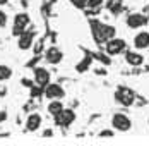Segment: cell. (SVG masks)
<instances>
[{
  "mask_svg": "<svg viewBox=\"0 0 149 146\" xmlns=\"http://www.w3.org/2000/svg\"><path fill=\"white\" fill-rule=\"evenodd\" d=\"M91 28H93V38L96 40V43H104L117 34V29L113 26L103 24L100 21H91Z\"/></svg>",
  "mask_w": 149,
  "mask_h": 146,
  "instance_id": "6da1fadb",
  "label": "cell"
},
{
  "mask_svg": "<svg viewBox=\"0 0 149 146\" xmlns=\"http://www.w3.org/2000/svg\"><path fill=\"white\" fill-rule=\"evenodd\" d=\"M115 100H117L120 105H123V107H130V105H134V102H135V93L130 88L120 86L118 89L115 91Z\"/></svg>",
  "mask_w": 149,
  "mask_h": 146,
  "instance_id": "7a4b0ae2",
  "label": "cell"
},
{
  "mask_svg": "<svg viewBox=\"0 0 149 146\" xmlns=\"http://www.w3.org/2000/svg\"><path fill=\"white\" fill-rule=\"evenodd\" d=\"M127 48V43H125V40H122V38H110L108 41H104V50H106V53L108 55H120L123 50Z\"/></svg>",
  "mask_w": 149,
  "mask_h": 146,
  "instance_id": "3957f363",
  "label": "cell"
},
{
  "mask_svg": "<svg viewBox=\"0 0 149 146\" xmlns=\"http://www.w3.org/2000/svg\"><path fill=\"white\" fill-rule=\"evenodd\" d=\"M111 127L120 132H127V131H130V127H132V120L125 114H115L111 117Z\"/></svg>",
  "mask_w": 149,
  "mask_h": 146,
  "instance_id": "277c9868",
  "label": "cell"
},
{
  "mask_svg": "<svg viewBox=\"0 0 149 146\" xmlns=\"http://www.w3.org/2000/svg\"><path fill=\"white\" fill-rule=\"evenodd\" d=\"M29 22H31L29 14H26V12H19V14H15L14 15V26H12V33H14L15 36H19L24 29H28Z\"/></svg>",
  "mask_w": 149,
  "mask_h": 146,
  "instance_id": "5b68a950",
  "label": "cell"
},
{
  "mask_svg": "<svg viewBox=\"0 0 149 146\" xmlns=\"http://www.w3.org/2000/svg\"><path fill=\"white\" fill-rule=\"evenodd\" d=\"M55 117V124L57 126H60V127H69L72 122L75 120V114L74 110H69V108H62Z\"/></svg>",
  "mask_w": 149,
  "mask_h": 146,
  "instance_id": "8992f818",
  "label": "cell"
},
{
  "mask_svg": "<svg viewBox=\"0 0 149 146\" xmlns=\"http://www.w3.org/2000/svg\"><path fill=\"white\" fill-rule=\"evenodd\" d=\"M34 43V31L33 29H24L19 36H17V46L19 50H29Z\"/></svg>",
  "mask_w": 149,
  "mask_h": 146,
  "instance_id": "52a82bcc",
  "label": "cell"
},
{
  "mask_svg": "<svg viewBox=\"0 0 149 146\" xmlns=\"http://www.w3.org/2000/svg\"><path fill=\"white\" fill-rule=\"evenodd\" d=\"M127 26L130 29H139V28H144L148 24V17L141 12H134V14H129L127 19H125Z\"/></svg>",
  "mask_w": 149,
  "mask_h": 146,
  "instance_id": "ba28073f",
  "label": "cell"
},
{
  "mask_svg": "<svg viewBox=\"0 0 149 146\" xmlns=\"http://www.w3.org/2000/svg\"><path fill=\"white\" fill-rule=\"evenodd\" d=\"M45 60L48 64H52V65H57V64H60L63 60V52L58 46H50L45 52Z\"/></svg>",
  "mask_w": 149,
  "mask_h": 146,
  "instance_id": "9c48e42d",
  "label": "cell"
},
{
  "mask_svg": "<svg viewBox=\"0 0 149 146\" xmlns=\"http://www.w3.org/2000/svg\"><path fill=\"white\" fill-rule=\"evenodd\" d=\"M45 96L48 100H55V98H63L65 96V91L60 84H55V83H48L45 86Z\"/></svg>",
  "mask_w": 149,
  "mask_h": 146,
  "instance_id": "30bf717a",
  "label": "cell"
},
{
  "mask_svg": "<svg viewBox=\"0 0 149 146\" xmlns=\"http://www.w3.org/2000/svg\"><path fill=\"white\" fill-rule=\"evenodd\" d=\"M33 77H34V83L40 88H45L48 83H50V72L45 67H36L33 71Z\"/></svg>",
  "mask_w": 149,
  "mask_h": 146,
  "instance_id": "8fae6325",
  "label": "cell"
},
{
  "mask_svg": "<svg viewBox=\"0 0 149 146\" xmlns=\"http://www.w3.org/2000/svg\"><path fill=\"white\" fill-rule=\"evenodd\" d=\"M41 122H43V119H41L40 114H34V112L29 114L28 120H26V131H29V132L38 131V129L41 127Z\"/></svg>",
  "mask_w": 149,
  "mask_h": 146,
  "instance_id": "7c38bea8",
  "label": "cell"
},
{
  "mask_svg": "<svg viewBox=\"0 0 149 146\" xmlns=\"http://www.w3.org/2000/svg\"><path fill=\"white\" fill-rule=\"evenodd\" d=\"M134 46L142 50V48H148L149 46V33L148 31H141L134 36Z\"/></svg>",
  "mask_w": 149,
  "mask_h": 146,
  "instance_id": "4fadbf2b",
  "label": "cell"
},
{
  "mask_svg": "<svg viewBox=\"0 0 149 146\" xmlns=\"http://www.w3.org/2000/svg\"><path fill=\"white\" fill-rule=\"evenodd\" d=\"M125 62L129 65H132V67H139V65L144 64V57L141 53H137V52H127L125 53Z\"/></svg>",
  "mask_w": 149,
  "mask_h": 146,
  "instance_id": "5bb4252c",
  "label": "cell"
},
{
  "mask_svg": "<svg viewBox=\"0 0 149 146\" xmlns=\"http://www.w3.org/2000/svg\"><path fill=\"white\" fill-rule=\"evenodd\" d=\"M106 9L111 12V14H118L120 11L123 9V0H106Z\"/></svg>",
  "mask_w": 149,
  "mask_h": 146,
  "instance_id": "9a60e30c",
  "label": "cell"
},
{
  "mask_svg": "<svg viewBox=\"0 0 149 146\" xmlns=\"http://www.w3.org/2000/svg\"><path fill=\"white\" fill-rule=\"evenodd\" d=\"M62 108H63V103H62L60 98L50 100V103H48V114H50V115H57Z\"/></svg>",
  "mask_w": 149,
  "mask_h": 146,
  "instance_id": "2e32d148",
  "label": "cell"
},
{
  "mask_svg": "<svg viewBox=\"0 0 149 146\" xmlns=\"http://www.w3.org/2000/svg\"><path fill=\"white\" fill-rule=\"evenodd\" d=\"M12 77V69L9 67V65H0V81H7V79H10Z\"/></svg>",
  "mask_w": 149,
  "mask_h": 146,
  "instance_id": "e0dca14e",
  "label": "cell"
},
{
  "mask_svg": "<svg viewBox=\"0 0 149 146\" xmlns=\"http://www.w3.org/2000/svg\"><path fill=\"white\" fill-rule=\"evenodd\" d=\"M89 64H91V58H89V57H88V58H84V62H81V64L77 65V71H79V72L86 71V69L89 67Z\"/></svg>",
  "mask_w": 149,
  "mask_h": 146,
  "instance_id": "ac0fdd59",
  "label": "cell"
},
{
  "mask_svg": "<svg viewBox=\"0 0 149 146\" xmlns=\"http://www.w3.org/2000/svg\"><path fill=\"white\" fill-rule=\"evenodd\" d=\"M7 22H9V17H7V12L0 11V28H5V26H7Z\"/></svg>",
  "mask_w": 149,
  "mask_h": 146,
  "instance_id": "d6986e66",
  "label": "cell"
},
{
  "mask_svg": "<svg viewBox=\"0 0 149 146\" xmlns=\"http://www.w3.org/2000/svg\"><path fill=\"white\" fill-rule=\"evenodd\" d=\"M103 2L104 0H86V7H93V9H96V7H100Z\"/></svg>",
  "mask_w": 149,
  "mask_h": 146,
  "instance_id": "ffe728a7",
  "label": "cell"
},
{
  "mask_svg": "<svg viewBox=\"0 0 149 146\" xmlns=\"http://www.w3.org/2000/svg\"><path fill=\"white\" fill-rule=\"evenodd\" d=\"M110 55H108V53H106V55H104V53H96V58H98V60H100V62H103L104 65H108V64H110V62H111V60H110Z\"/></svg>",
  "mask_w": 149,
  "mask_h": 146,
  "instance_id": "44dd1931",
  "label": "cell"
},
{
  "mask_svg": "<svg viewBox=\"0 0 149 146\" xmlns=\"http://www.w3.org/2000/svg\"><path fill=\"white\" fill-rule=\"evenodd\" d=\"M70 4L77 9H86V0H70Z\"/></svg>",
  "mask_w": 149,
  "mask_h": 146,
  "instance_id": "7402d4cb",
  "label": "cell"
},
{
  "mask_svg": "<svg viewBox=\"0 0 149 146\" xmlns=\"http://www.w3.org/2000/svg\"><path fill=\"white\" fill-rule=\"evenodd\" d=\"M100 136H101V138H111V136H113V131H101Z\"/></svg>",
  "mask_w": 149,
  "mask_h": 146,
  "instance_id": "603a6c76",
  "label": "cell"
},
{
  "mask_svg": "<svg viewBox=\"0 0 149 146\" xmlns=\"http://www.w3.org/2000/svg\"><path fill=\"white\" fill-rule=\"evenodd\" d=\"M7 120V112H3V110H0V124H3Z\"/></svg>",
  "mask_w": 149,
  "mask_h": 146,
  "instance_id": "cb8c5ba5",
  "label": "cell"
},
{
  "mask_svg": "<svg viewBox=\"0 0 149 146\" xmlns=\"http://www.w3.org/2000/svg\"><path fill=\"white\" fill-rule=\"evenodd\" d=\"M43 136L45 138H50V136H53V131L52 129H46V131H43Z\"/></svg>",
  "mask_w": 149,
  "mask_h": 146,
  "instance_id": "d4e9b609",
  "label": "cell"
},
{
  "mask_svg": "<svg viewBox=\"0 0 149 146\" xmlns=\"http://www.w3.org/2000/svg\"><path fill=\"white\" fill-rule=\"evenodd\" d=\"M96 74H100V76H104V74H106V71H104V69H96Z\"/></svg>",
  "mask_w": 149,
  "mask_h": 146,
  "instance_id": "484cf974",
  "label": "cell"
},
{
  "mask_svg": "<svg viewBox=\"0 0 149 146\" xmlns=\"http://www.w3.org/2000/svg\"><path fill=\"white\" fill-rule=\"evenodd\" d=\"M7 2H9V0H0V5H5Z\"/></svg>",
  "mask_w": 149,
  "mask_h": 146,
  "instance_id": "4316f807",
  "label": "cell"
},
{
  "mask_svg": "<svg viewBox=\"0 0 149 146\" xmlns=\"http://www.w3.org/2000/svg\"><path fill=\"white\" fill-rule=\"evenodd\" d=\"M148 122H149V120H148Z\"/></svg>",
  "mask_w": 149,
  "mask_h": 146,
  "instance_id": "83f0119b",
  "label": "cell"
},
{
  "mask_svg": "<svg viewBox=\"0 0 149 146\" xmlns=\"http://www.w3.org/2000/svg\"><path fill=\"white\" fill-rule=\"evenodd\" d=\"M148 48H149V46H148Z\"/></svg>",
  "mask_w": 149,
  "mask_h": 146,
  "instance_id": "f1b7e54d",
  "label": "cell"
}]
</instances>
